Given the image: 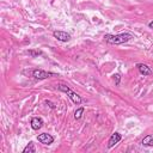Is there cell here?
<instances>
[{
    "label": "cell",
    "mask_w": 153,
    "mask_h": 153,
    "mask_svg": "<svg viewBox=\"0 0 153 153\" xmlns=\"http://www.w3.org/2000/svg\"><path fill=\"white\" fill-rule=\"evenodd\" d=\"M130 38H133V36L130 33H118V35H110V33H106L104 36V39L110 43V44H122V43H126L128 42Z\"/></svg>",
    "instance_id": "6da1fadb"
},
{
    "label": "cell",
    "mask_w": 153,
    "mask_h": 153,
    "mask_svg": "<svg viewBox=\"0 0 153 153\" xmlns=\"http://www.w3.org/2000/svg\"><path fill=\"white\" fill-rule=\"evenodd\" d=\"M57 88L60 90V91H62V92H65V93H67L68 94V97L71 98V100L74 103V104H76V105H79V104H81V102H82V99H81V97L79 96V94H76L75 92H73L67 85H63V84H60V85H57Z\"/></svg>",
    "instance_id": "7a4b0ae2"
},
{
    "label": "cell",
    "mask_w": 153,
    "mask_h": 153,
    "mask_svg": "<svg viewBox=\"0 0 153 153\" xmlns=\"http://www.w3.org/2000/svg\"><path fill=\"white\" fill-rule=\"evenodd\" d=\"M53 75H55V74L51 73V72H45V71H43V69H33V71H32V76H33L35 79H38V80L47 79V78H50V76H53Z\"/></svg>",
    "instance_id": "3957f363"
},
{
    "label": "cell",
    "mask_w": 153,
    "mask_h": 153,
    "mask_svg": "<svg viewBox=\"0 0 153 153\" xmlns=\"http://www.w3.org/2000/svg\"><path fill=\"white\" fill-rule=\"evenodd\" d=\"M37 140H38L41 143L48 145V146L54 142V137H53L50 134H48V133H42V134H39V135L37 136Z\"/></svg>",
    "instance_id": "277c9868"
},
{
    "label": "cell",
    "mask_w": 153,
    "mask_h": 153,
    "mask_svg": "<svg viewBox=\"0 0 153 153\" xmlns=\"http://www.w3.org/2000/svg\"><path fill=\"white\" fill-rule=\"evenodd\" d=\"M53 36H54L56 39L61 41V42H67V41L71 39V35L67 33L66 31H54V32H53Z\"/></svg>",
    "instance_id": "5b68a950"
},
{
    "label": "cell",
    "mask_w": 153,
    "mask_h": 153,
    "mask_svg": "<svg viewBox=\"0 0 153 153\" xmlns=\"http://www.w3.org/2000/svg\"><path fill=\"white\" fill-rule=\"evenodd\" d=\"M121 139H122L121 134H120V133H117V131H115L114 134H111V136H110V139H109V142H108V147H109V148L114 147L116 143H118V142L121 141Z\"/></svg>",
    "instance_id": "8992f818"
},
{
    "label": "cell",
    "mask_w": 153,
    "mask_h": 153,
    "mask_svg": "<svg viewBox=\"0 0 153 153\" xmlns=\"http://www.w3.org/2000/svg\"><path fill=\"white\" fill-rule=\"evenodd\" d=\"M30 124H31V128H32L33 130H38V129L43 126V120H42L41 117H32Z\"/></svg>",
    "instance_id": "52a82bcc"
},
{
    "label": "cell",
    "mask_w": 153,
    "mask_h": 153,
    "mask_svg": "<svg viewBox=\"0 0 153 153\" xmlns=\"http://www.w3.org/2000/svg\"><path fill=\"white\" fill-rule=\"evenodd\" d=\"M136 67H137V69H139V72L141 73V74H143V75H151L152 74V69L147 66V65H143V63H137L136 65Z\"/></svg>",
    "instance_id": "ba28073f"
},
{
    "label": "cell",
    "mask_w": 153,
    "mask_h": 153,
    "mask_svg": "<svg viewBox=\"0 0 153 153\" xmlns=\"http://www.w3.org/2000/svg\"><path fill=\"white\" fill-rule=\"evenodd\" d=\"M141 143H142L143 146H146V147H151V146H153V136H152V135H147V136H145V137L142 139Z\"/></svg>",
    "instance_id": "9c48e42d"
},
{
    "label": "cell",
    "mask_w": 153,
    "mask_h": 153,
    "mask_svg": "<svg viewBox=\"0 0 153 153\" xmlns=\"http://www.w3.org/2000/svg\"><path fill=\"white\" fill-rule=\"evenodd\" d=\"M35 152H36V147H35V143L32 141H30L26 145V147L23 149V153H35Z\"/></svg>",
    "instance_id": "30bf717a"
},
{
    "label": "cell",
    "mask_w": 153,
    "mask_h": 153,
    "mask_svg": "<svg viewBox=\"0 0 153 153\" xmlns=\"http://www.w3.org/2000/svg\"><path fill=\"white\" fill-rule=\"evenodd\" d=\"M82 112H84V108H79V109L74 112V117H75V120H80L81 116H82Z\"/></svg>",
    "instance_id": "8fae6325"
},
{
    "label": "cell",
    "mask_w": 153,
    "mask_h": 153,
    "mask_svg": "<svg viewBox=\"0 0 153 153\" xmlns=\"http://www.w3.org/2000/svg\"><path fill=\"white\" fill-rule=\"evenodd\" d=\"M27 54H29V55H31V56H38V55H41L42 53H41V51H33V50H29V51H27Z\"/></svg>",
    "instance_id": "7c38bea8"
},
{
    "label": "cell",
    "mask_w": 153,
    "mask_h": 153,
    "mask_svg": "<svg viewBox=\"0 0 153 153\" xmlns=\"http://www.w3.org/2000/svg\"><path fill=\"white\" fill-rule=\"evenodd\" d=\"M114 76H115V79H116V85H118V84H120V78H121L120 74H115Z\"/></svg>",
    "instance_id": "4fadbf2b"
},
{
    "label": "cell",
    "mask_w": 153,
    "mask_h": 153,
    "mask_svg": "<svg viewBox=\"0 0 153 153\" xmlns=\"http://www.w3.org/2000/svg\"><path fill=\"white\" fill-rule=\"evenodd\" d=\"M45 103H47V104H48V105H49V106H50V108H51V109H55V105H54V104H53V103H51V102H48V100H47V102H45Z\"/></svg>",
    "instance_id": "5bb4252c"
},
{
    "label": "cell",
    "mask_w": 153,
    "mask_h": 153,
    "mask_svg": "<svg viewBox=\"0 0 153 153\" xmlns=\"http://www.w3.org/2000/svg\"><path fill=\"white\" fill-rule=\"evenodd\" d=\"M148 26H149V27H151V29H153V22H151V23H149V24H148Z\"/></svg>",
    "instance_id": "9a60e30c"
}]
</instances>
